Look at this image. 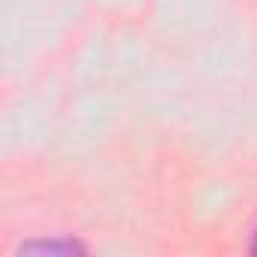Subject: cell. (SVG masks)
Wrapping results in <instances>:
<instances>
[{
  "mask_svg": "<svg viewBox=\"0 0 257 257\" xmlns=\"http://www.w3.org/2000/svg\"><path fill=\"white\" fill-rule=\"evenodd\" d=\"M251 254H257V233H254V239H251Z\"/></svg>",
  "mask_w": 257,
  "mask_h": 257,
  "instance_id": "obj_2",
  "label": "cell"
},
{
  "mask_svg": "<svg viewBox=\"0 0 257 257\" xmlns=\"http://www.w3.org/2000/svg\"><path fill=\"white\" fill-rule=\"evenodd\" d=\"M19 254H55V257H76L88 254V248L79 239H34L19 248Z\"/></svg>",
  "mask_w": 257,
  "mask_h": 257,
  "instance_id": "obj_1",
  "label": "cell"
}]
</instances>
